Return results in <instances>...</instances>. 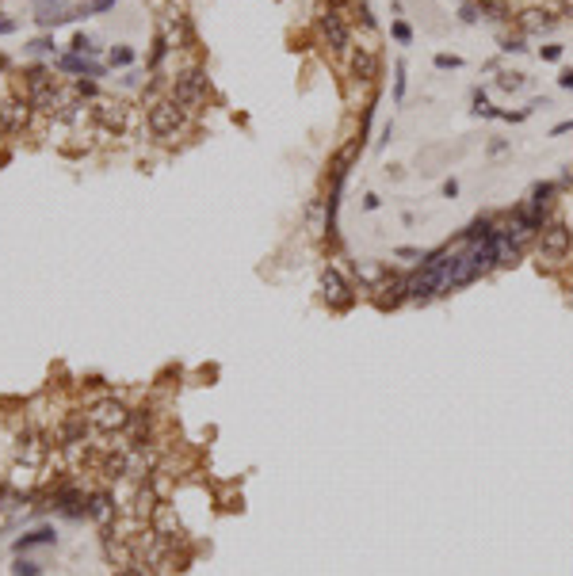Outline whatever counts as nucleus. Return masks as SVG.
<instances>
[{
  "label": "nucleus",
  "instance_id": "5701e85b",
  "mask_svg": "<svg viewBox=\"0 0 573 576\" xmlns=\"http://www.w3.org/2000/svg\"><path fill=\"white\" fill-rule=\"evenodd\" d=\"M394 99H398V103L405 99V65L402 61L394 65Z\"/></svg>",
  "mask_w": 573,
  "mask_h": 576
},
{
  "label": "nucleus",
  "instance_id": "4468645a",
  "mask_svg": "<svg viewBox=\"0 0 573 576\" xmlns=\"http://www.w3.org/2000/svg\"><path fill=\"white\" fill-rule=\"evenodd\" d=\"M84 507H88V519H96V523H111L115 519V500H111V492H92L84 500Z\"/></svg>",
  "mask_w": 573,
  "mask_h": 576
},
{
  "label": "nucleus",
  "instance_id": "bb28decb",
  "mask_svg": "<svg viewBox=\"0 0 573 576\" xmlns=\"http://www.w3.org/2000/svg\"><path fill=\"white\" fill-rule=\"evenodd\" d=\"M394 39H398L402 46H405V42H413V27L405 24V19H398V24H394Z\"/></svg>",
  "mask_w": 573,
  "mask_h": 576
},
{
  "label": "nucleus",
  "instance_id": "412c9836",
  "mask_svg": "<svg viewBox=\"0 0 573 576\" xmlns=\"http://www.w3.org/2000/svg\"><path fill=\"white\" fill-rule=\"evenodd\" d=\"M524 27L527 31H547V27H554V16H550V12H527Z\"/></svg>",
  "mask_w": 573,
  "mask_h": 576
},
{
  "label": "nucleus",
  "instance_id": "dca6fc26",
  "mask_svg": "<svg viewBox=\"0 0 573 576\" xmlns=\"http://www.w3.org/2000/svg\"><path fill=\"white\" fill-rule=\"evenodd\" d=\"M58 65H61V69H69V73H84V76H100L104 73V65L92 61V58H84V54H65Z\"/></svg>",
  "mask_w": 573,
  "mask_h": 576
},
{
  "label": "nucleus",
  "instance_id": "9d476101",
  "mask_svg": "<svg viewBox=\"0 0 573 576\" xmlns=\"http://www.w3.org/2000/svg\"><path fill=\"white\" fill-rule=\"evenodd\" d=\"M88 443V416H65L58 424V447L76 450Z\"/></svg>",
  "mask_w": 573,
  "mask_h": 576
},
{
  "label": "nucleus",
  "instance_id": "a19ab883",
  "mask_svg": "<svg viewBox=\"0 0 573 576\" xmlns=\"http://www.w3.org/2000/svg\"><path fill=\"white\" fill-rule=\"evenodd\" d=\"M569 130H573V123H558V126H554V134H569Z\"/></svg>",
  "mask_w": 573,
  "mask_h": 576
},
{
  "label": "nucleus",
  "instance_id": "393cba45",
  "mask_svg": "<svg viewBox=\"0 0 573 576\" xmlns=\"http://www.w3.org/2000/svg\"><path fill=\"white\" fill-rule=\"evenodd\" d=\"M130 61H134V50L130 46H115L111 50V65H130Z\"/></svg>",
  "mask_w": 573,
  "mask_h": 576
},
{
  "label": "nucleus",
  "instance_id": "f704fd0d",
  "mask_svg": "<svg viewBox=\"0 0 573 576\" xmlns=\"http://www.w3.org/2000/svg\"><path fill=\"white\" fill-rule=\"evenodd\" d=\"M558 84H562V88H569V92H573V69H566V73H558Z\"/></svg>",
  "mask_w": 573,
  "mask_h": 576
},
{
  "label": "nucleus",
  "instance_id": "c756f323",
  "mask_svg": "<svg viewBox=\"0 0 573 576\" xmlns=\"http://www.w3.org/2000/svg\"><path fill=\"white\" fill-rule=\"evenodd\" d=\"M394 256H402V260H424V252L421 248H398Z\"/></svg>",
  "mask_w": 573,
  "mask_h": 576
},
{
  "label": "nucleus",
  "instance_id": "20e7f679",
  "mask_svg": "<svg viewBox=\"0 0 573 576\" xmlns=\"http://www.w3.org/2000/svg\"><path fill=\"white\" fill-rule=\"evenodd\" d=\"M184 130V107L176 99H157L149 107V134L153 138H176Z\"/></svg>",
  "mask_w": 573,
  "mask_h": 576
},
{
  "label": "nucleus",
  "instance_id": "0eeeda50",
  "mask_svg": "<svg viewBox=\"0 0 573 576\" xmlns=\"http://www.w3.org/2000/svg\"><path fill=\"white\" fill-rule=\"evenodd\" d=\"M317 31H322L329 50H337V54L348 50V24H344V16H340V8H329V12L317 19Z\"/></svg>",
  "mask_w": 573,
  "mask_h": 576
},
{
  "label": "nucleus",
  "instance_id": "58836bf2",
  "mask_svg": "<svg viewBox=\"0 0 573 576\" xmlns=\"http://www.w3.org/2000/svg\"><path fill=\"white\" fill-rule=\"evenodd\" d=\"M12 31H16L12 19H0V35H12Z\"/></svg>",
  "mask_w": 573,
  "mask_h": 576
},
{
  "label": "nucleus",
  "instance_id": "72a5a7b5",
  "mask_svg": "<svg viewBox=\"0 0 573 576\" xmlns=\"http://www.w3.org/2000/svg\"><path fill=\"white\" fill-rule=\"evenodd\" d=\"M543 58L547 61H558L562 58V46H543Z\"/></svg>",
  "mask_w": 573,
  "mask_h": 576
},
{
  "label": "nucleus",
  "instance_id": "7ed1b4c3",
  "mask_svg": "<svg viewBox=\"0 0 573 576\" xmlns=\"http://www.w3.org/2000/svg\"><path fill=\"white\" fill-rule=\"evenodd\" d=\"M569 252H573V229L562 226V221H547V226L539 229V256L558 263V260H566Z\"/></svg>",
  "mask_w": 573,
  "mask_h": 576
},
{
  "label": "nucleus",
  "instance_id": "1a4fd4ad",
  "mask_svg": "<svg viewBox=\"0 0 573 576\" xmlns=\"http://www.w3.org/2000/svg\"><path fill=\"white\" fill-rule=\"evenodd\" d=\"M405 298H409L405 279H390V275H382V279L374 283V305H379V309H398Z\"/></svg>",
  "mask_w": 573,
  "mask_h": 576
},
{
  "label": "nucleus",
  "instance_id": "a211bd4d",
  "mask_svg": "<svg viewBox=\"0 0 573 576\" xmlns=\"http://www.w3.org/2000/svg\"><path fill=\"white\" fill-rule=\"evenodd\" d=\"M164 39L176 42V46H184L187 39H191V31H187V19L180 12H169V19H164Z\"/></svg>",
  "mask_w": 573,
  "mask_h": 576
},
{
  "label": "nucleus",
  "instance_id": "ddd939ff",
  "mask_svg": "<svg viewBox=\"0 0 573 576\" xmlns=\"http://www.w3.org/2000/svg\"><path fill=\"white\" fill-rule=\"evenodd\" d=\"M46 439H42V435H27V439H19V450H16V458L19 462H24V466H31V470H35V466H42V462H46Z\"/></svg>",
  "mask_w": 573,
  "mask_h": 576
},
{
  "label": "nucleus",
  "instance_id": "2eb2a0df",
  "mask_svg": "<svg viewBox=\"0 0 573 576\" xmlns=\"http://www.w3.org/2000/svg\"><path fill=\"white\" fill-rule=\"evenodd\" d=\"M157 492L149 489V485H141V489L134 492V515H138V523H146V519H153L157 515Z\"/></svg>",
  "mask_w": 573,
  "mask_h": 576
},
{
  "label": "nucleus",
  "instance_id": "473e14b6",
  "mask_svg": "<svg viewBox=\"0 0 573 576\" xmlns=\"http://www.w3.org/2000/svg\"><path fill=\"white\" fill-rule=\"evenodd\" d=\"M115 576H146V569H138V565H126V569H119Z\"/></svg>",
  "mask_w": 573,
  "mask_h": 576
},
{
  "label": "nucleus",
  "instance_id": "b1692460",
  "mask_svg": "<svg viewBox=\"0 0 573 576\" xmlns=\"http://www.w3.org/2000/svg\"><path fill=\"white\" fill-rule=\"evenodd\" d=\"M482 12H489V19H504V16H509V8H504L501 4V0H482Z\"/></svg>",
  "mask_w": 573,
  "mask_h": 576
},
{
  "label": "nucleus",
  "instance_id": "7c9ffc66",
  "mask_svg": "<svg viewBox=\"0 0 573 576\" xmlns=\"http://www.w3.org/2000/svg\"><path fill=\"white\" fill-rule=\"evenodd\" d=\"M504 50H509V54H520V50H527V46H524V39H504Z\"/></svg>",
  "mask_w": 573,
  "mask_h": 576
},
{
  "label": "nucleus",
  "instance_id": "f257e3e1",
  "mask_svg": "<svg viewBox=\"0 0 573 576\" xmlns=\"http://www.w3.org/2000/svg\"><path fill=\"white\" fill-rule=\"evenodd\" d=\"M84 416H88V428L100 431V435H123L126 424H130V408L119 401V397H100Z\"/></svg>",
  "mask_w": 573,
  "mask_h": 576
},
{
  "label": "nucleus",
  "instance_id": "423d86ee",
  "mask_svg": "<svg viewBox=\"0 0 573 576\" xmlns=\"http://www.w3.org/2000/svg\"><path fill=\"white\" fill-rule=\"evenodd\" d=\"M322 298L329 302V309H352V302H356V290H352V283L337 268H329L322 275Z\"/></svg>",
  "mask_w": 573,
  "mask_h": 576
},
{
  "label": "nucleus",
  "instance_id": "f03ea898",
  "mask_svg": "<svg viewBox=\"0 0 573 576\" xmlns=\"http://www.w3.org/2000/svg\"><path fill=\"white\" fill-rule=\"evenodd\" d=\"M27 99L35 111H61V88H58V76L46 73V69H27Z\"/></svg>",
  "mask_w": 573,
  "mask_h": 576
},
{
  "label": "nucleus",
  "instance_id": "f8f14e48",
  "mask_svg": "<svg viewBox=\"0 0 573 576\" xmlns=\"http://www.w3.org/2000/svg\"><path fill=\"white\" fill-rule=\"evenodd\" d=\"M96 123H100L104 130H111V134H119V130L126 126V107L123 103H107V99H100V103L92 107Z\"/></svg>",
  "mask_w": 573,
  "mask_h": 576
},
{
  "label": "nucleus",
  "instance_id": "9b49d317",
  "mask_svg": "<svg viewBox=\"0 0 573 576\" xmlns=\"http://www.w3.org/2000/svg\"><path fill=\"white\" fill-rule=\"evenodd\" d=\"M352 76H356V81H363V84H371L374 76H379V54L374 50H367V46H359L356 54H352Z\"/></svg>",
  "mask_w": 573,
  "mask_h": 576
},
{
  "label": "nucleus",
  "instance_id": "4c0bfd02",
  "mask_svg": "<svg viewBox=\"0 0 573 576\" xmlns=\"http://www.w3.org/2000/svg\"><path fill=\"white\" fill-rule=\"evenodd\" d=\"M444 195H447V198H455V195H459V183H455V180H447V183H444Z\"/></svg>",
  "mask_w": 573,
  "mask_h": 576
},
{
  "label": "nucleus",
  "instance_id": "79ce46f5",
  "mask_svg": "<svg viewBox=\"0 0 573 576\" xmlns=\"http://www.w3.org/2000/svg\"><path fill=\"white\" fill-rule=\"evenodd\" d=\"M569 176H573V168H569Z\"/></svg>",
  "mask_w": 573,
  "mask_h": 576
},
{
  "label": "nucleus",
  "instance_id": "6ab92c4d",
  "mask_svg": "<svg viewBox=\"0 0 573 576\" xmlns=\"http://www.w3.org/2000/svg\"><path fill=\"white\" fill-rule=\"evenodd\" d=\"M554 191H558L554 183H539L535 191H532V198H527V206H532V210H539V214H547V210H550V203H554Z\"/></svg>",
  "mask_w": 573,
  "mask_h": 576
},
{
  "label": "nucleus",
  "instance_id": "c85d7f7f",
  "mask_svg": "<svg viewBox=\"0 0 573 576\" xmlns=\"http://www.w3.org/2000/svg\"><path fill=\"white\" fill-rule=\"evenodd\" d=\"M27 50H31V54H54V42H50V39H35Z\"/></svg>",
  "mask_w": 573,
  "mask_h": 576
},
{
  "label": "nucleus",
  "instance_id": "39448f33",
  "mask_svg": "<svg viewBox=\"0 0 573 576\" xmlns=\"http://www.w3.org/2000/svg\"><path fill=\"white\" fill-rule=\"evenodd\" d=\"M206 92H211V84H206V76L203 69H184L180 76H176V84H172V99L180 103L184 111H191V107H199Z\"/></svg>",
  "mask_w": 573,
  "mask_h": 576
},
{
  "label": "nucleus",
  "instance_id": "aec40b11",
  "mask_svg": "<svg viewBox=\"0 0 573 576\" xmlns=\"http://www.w3.org/2000/svg\"><path fill=\"white\" fill-rule=\"evenodd\" d=\"M12 576H42V565L24 557V553H16V565H12Z\"/></svg>",
  "mask_w": 573,
  "mask_h": 576
},
{
  "label": "nucleus",
  "instance_id": "ea45409f",
  "mask_svg": "<svg viewBox=\"0 0 573 576\" xmlns=\"http://www.w3.org/2000/svg\"><path fill=\"white\" fill-rule=\"evenodd\" d=\"M8 492H12V489H8V485H4V481H0V507H4V504H8Z\"/></svg>",
  "mask_w": 573,
  "mask_h": 576
},
{
  "label": "nucleus",
  "instance_id": "6e6552de",
  "mask_svg": "<svg viewBox=\"0 0 573 576\" xmlns=\"http://www.w3.org/2000/svg\"><path fill=\"white\" fill-rule=\"evenodd\" d=\"M27 123H31V99L27 96L24 99L12 96L4 107H0V130H4V134H24Z\"/></svg>",
  "mask_w": 573,
  "mask_h": 576
},
{
  "label": "nucleus",
  "instance_id": "2f4dec72",
  "mask_svg": "<svg viewBox=\"0 0 573 576\" xmlns=\"http://www.w3.org/2000/svg\"><path fill=\"white\" fill-rule=\"evenodd\" d=\"M111 4H115V0H92V4H88V12H107Z\"/></svg>",
  "mask_w": 573,
  "mask_h": 576
},
{
  "label": "nucleus",
  "instance_id": "c9c22d12",
  "mask_svg": "<svg viewBox=\"0 0 573 576\" xmlns=\"http://www.w3.org/2000/svg\"><path fill=\"white\" fill-rule=\"evenodd\" d=\"M359 19H363V27H374V19H371V8H367V4H359Z\"/></svg>",
  "mask_w": 573,
  "mask_h": 576
},
{
  "label": "nucleus",
  "instance_id": "a878e982",
  "mask_svg": "<svg viewBox=\"0 0 573 576\" xmlns=\"http://www.w3.org/2000/svg\"><path fill=\"white\" fill-rule=\"evenodd\" d=\"M92 50H96V46H92V39H88V35H76V39H73V54H84V58H92Z\"/></svg>",
  "mask_w": 573,
  "mask_h": 576
},
{
  "label": "nucleus",
  "instance_id": "e433bc0d",
  "mask_svg": "<svg viewBox=\"0 0 573 576\" xmlns=\"http://www.w3.org/2000/svg\"><path fill=\"white\" fill-rule=\"evenodd\" d=\"M379 203H382L379 195H367V198H363V210H379Z\"/></svg>",
  "mask_w": 573,
  "mask_h": 576
},
{
  "label": "nucleus",
  "instance_id": "4be33fe9",
  "mask_svg": "<svg viewBox=\"0 0 573 576\" xmlns=\"http://www.w3.org/2000/svg\"><path fill=\"white\" fill-rule=\"evenodd\" d=\"M497 88H504V92H520V88H524V73H501Z\"/></svg>",
  "mask_w": 573,
  "mask_h": 576
},
{
  "label": "nucleus",
  "instance_id": "cd10ccee",
  "mask_svg": "<svg viewBox=\"0 0 573 576\" xmlns=\"http://www.w3.org/2000/svg\"><path fill=\"white\" fill-rule=\"evenodd\" d=\"M459 58H451V54H436V69H459Z\"/></svg>",
  "mask_w": 573,
  "mask_h": 576
},
{
  "label": "nucleus",
  "instance_id": "f3484780",
  "mask_svg": "<svg viewBox=\"0 0 573 576\" xmlns=\"http://www.w3.org/2000/svg\"><path fill=\"white\" fill-rule=\"evenodd\" d=\"M54 527H39V530H31V535H24V538H16V553H27V550H35V546H54Z\"/></svg>",
  "mask_w": 573,
  "mask_h": 576
}]
</instances>
